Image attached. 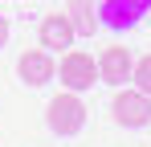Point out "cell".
<instances>
[{
  "mask_svg": "<svg viewBox=\"0 0 151 147\" xmlns=\"http://www.w3.org/2000/svg\"><path fill=\"white\" fill-rule=\"evenodd\" d=\"M45 122H49L53 135H78V131L86 127V102H82L74 90L53 94L49 110H45Z\"/></svg>",
  "mask_w": 151,
  "mask_h": 147,
  "instance_id": "6da1fadb",
  "label": "cell"
},
{
  "mask_svg": "<svg viewBox=\"0 0 151 147\" xmlns=\"http://www.w3.org/2000/svg\"><path fill=\"white\" fill-rule=\"evenodd\" d=\"M57 78H61V86L65 90H90L94 82H98V61L90 57V53H82V49H65L61 53V61H57Z\"/></svg>",
  "mask_w": 151,
  "mask_h": 147,
  "instance_id": "7a4b0ae2",
  "label": "cell"
},
{
  "mask_svg": "<svg viewBox=\"0 0 151 147\" xmlns=\"http://www.w3.org/2000/svg\"><path fill=\"white\" fill-rule=\"evenodd\" d=\"M110 115H114V122L119 127H147L151 122V94H143L139 86L135 90H119L114 94V102H110Z\"/></svg>",
  "mask_w": 151,
  "mask_h": 147,
  "instance_id": "3957f363",
  "label": "cell"
},
{
  "mask_svg": "<svg viewBox=\"0 0 151 147\" xmlns=\"http://www.w3.org/2000/svg\"><path fill=\"white\" fill-rule=\"evenodd\" d=\"M94 61H98V82H106V86H123V82H131L135 57H131L127 45H106Z\"/></svg>",
  "mask_w": 151,
  "mask_h": 147,
  "instance_id": "277c9868",
  "label": "cell"
},
{
  "mask_svg": "<svg viewBox=\"0 0 151 147\" xmlns=\"http://www.w3.org/2000/svg\"><path fill=\"white\" fill-rule=\"evenodd\" d=\"M37 41H41V49H49V53H65L78 41V29H74V21L65 12H49L41 21V29H37Z\"/></svg>",
  "mask_w": 151,
  "mask_h": 147,
  "instance_id": "5b68a950",
  "label": "cell"
},
{
  "mask_svg": "<svg viewBox=\"0 0 151 147\" xmlns=\"http://www.w3.org/2000/svg\"><path fill=\"white\" fill-rule=\"evenodd\" d=\"M17 74H21V82L25 86H45L57 78V66H53V53L49 49H29L17 57Z\"/></svg>",
  "mask_w": 151,
  "mask_h": 147,
  "instance_id": "8992f818",
  "label": "cell"
},
{
  "mask_svg": "<svg viewBox=\"0 0 151 147\" xmlns=\"http://www.w3.org/2000/svg\"><path fill=\"white\" fill-rule=\"evenodd\" d=\"M151 8V0H106V24H114V29H131V24L143 21V12Z\"/></svg>",
  "mask_w": 151,
  "mask_h": 147,
  "instance_id": "52a82bcc",
  "label": "cell"
},
{
  "mask_svg": "<svg viewBox=\"0 0 151 147\" xmlns=\"http://www.w3.org/2000/svg\"><path fill=\"white\" fill-rule=\"evenodd\" d=\"M65 17L74 21L78 37H82V33L90 37V33L98 29V17H94V4H90V0H70V12H65Z\"/></svg>",
  "mask_w": 151,
  "mask_h": 147,
  "instance_id": "ba28073f",
  "label": "cell"
},
{
  "mask_svg": "<svg viewBox=\"0 0 151 147\" xmlns=\"http://www.w3.org/2000/svg\"><path fill=\"white\" fill-rule=\"evenodd\" d=\"M131 82H135V86H139L143 94H151V53L135 61V70H131Z\"/></svg>",
  "mask_w": 151,
  "mask_h": 147,
  "instance_id": "9c48e42d",
  "label": "cell"
},
{
  "mask_svg": "<svg viewBox=\"0 0 151 147\" xmlns=\"http://www.w3.org/2000/svg\"><path fill=\"white\" fill-rule=\"evenodd\" d=\"M8 45V17H4V12H0V49Z\"/></svg>",
  "mask_w": 151,
  "mask_h": 147,
  "instance_id": "30bf717a",
  "label": "cell"
}]
</instances>
